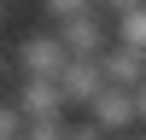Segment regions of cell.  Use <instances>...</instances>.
Wrapping results in <instances>:
<instances>
[{
	"mask_svg": "<svg viewBox=\"0 0 146 140\" xmlns=\"http://www.w3.org/2000/svg\"><path fill=\"white\" fill-rule=\"evenodd\" d=\"M135 111H140V123H146V82L135 88Z\"/></svg>",
	"mask_w": 146,
	"mask_h": 140,
	"instance_id": "12",
	"label": "cell"
},
{
	"mask_svg": "<svg viewBox=\"0 0 146 140\" xmlns=\"http://www.w3.org/2000/svg\"><path fill=\"white\" fill-rule=\"evenodd\" d=\"M117 47H129V53H146V6H129L117 12V29H111Z\"/></svg>",
	"mask_w": 146,
	"mask_h": 140,
	"instance_id": "7",
	"label": "cell"
},
{
	"mask_svg": "<svg viewBox=\"0 0 146 140\" xmlns=\"http://www.w3.org/2000/svg\"><path fill=\"white\" fill-rule=\"evenodd\" d=\"M0 140H23V111L12 99H0Z\"/></svg>",
	"mask_w": 146,
	"mask_h": 140,
	"instance_id": "8",
	"label": "cell"
},
{
	"mask_svg": "<svg viewBox=\"0 0 146 140\" xmlns=\"http://www.w3.org/2000/svg\"><path fill=\"white\" fill-rule=\"evenodd\" d=\"M64 140H111L100 123H64Z\"/></svg>",
	"mask_w": 146,
	"mask_h": 140,
	"instance_id": "10",
	"label": "cell"
},
{
	"mask_svg": "<svg viewBox=\"0 0 146 140\" xmlns=\"http://www.w3.org/2000/svg\"><path fill=\"white\" fill-rule=\"evenodd\" d=\"M41 6L53 12L58 23H64V18H76V12H94V6H100V0H41Z\"/></svg>",
	"mask_w": 146,
	"mask_h": 140,
	"instance_id": "9",
	"label": "cell"
},
{
	"mask_svg": "<svg viewBox=\"0 0 146 140\" xmlns=\"http://www.w3.org/2000/svg\"><path fill=\"white\" fill-rule=\"evenodd\" d=\"M64 64H70V53H64L58 35H23V41H18V70H23V76L58 82V70H64Z\"/></svg>",
	"mask_w": 146,
	"mask_h": 140,
	"instance_id": "2",
	"label": "cell"
},
{
	"mask_svg": "<svg viewBox=\"0 0 146 140\" xmlns=\"http://www.w3.org/2000/svg\"><path fill=\"white\" fill-rule=\"evenodd\" d=\"M12 105L23 111V123H47V117H64V111H70L64 93H58V82H47V76H23Z\"/></svg>",
	"mask_w": 146,
	"mask_h": 140,
	"instance_id": "4",
	"label": "cell"
},
{
	"mask_svg": "<svg viewBox=\"0 0 146 140\" xmlns=\"http://www.w3.org/2000/svg\"><path fill=\"white\" fill-rule=\"evenodd\" d=\"M58 41H64V53H70V58H100L105 47H111V29H105L94 12H76V18L58 23Z\"/></svg>",
	"mask_w": 146,
	"mask_h": 140,
	"instance_id": "3",
	"label": "cell"
},
{
	"mask_svg": "<svg viewBox=\"0 0 146 140\" xmlns=\"http://www.w3.org/2000/svg\"><path fill=\"white\" fill-rule=\"evenodd\" d=\"M100 6H111V12H129V6H146V0H100Z\"/></svg>",
	"mask_w": 146,
	"mask_h": 140,
	"instance_id": "11",
	"label": "cell"
},
{
	"mask_svg": "<svg viewBox=\"0 0 146 140\" xmlns=\"http://www.w3.org/2000/svg\"><path fill=\"white\" fill-rule=\"evenodd\" d=\"M88 123H100L111 140H117V134H129V128L140 123V111H135V93H129V88H111V82H105V88L88 99Z\"/></svg>",
	"mask_w": 146,
	"mask_h": 140,
	"instance_id": "1",
	"label": "cell"
},
{
	"mask_svg": "<svg viewBox=\"0 0 146 140\" xmlns=\"http://www.w3.org/2000/svg\"><path fill=\"white\" fill-rule=\"evenodd\" d=\"M105 88V70H100V58H70L64 70H58V93H64V105H82L88 111V99Z\"/></svg>",
	"mask_w": 146,
	"mask_h": 140,
	"instance_id": "5",
	"label": "cell"
},
{
	"mask_svg": "<svg viewBox=\"0 0 146 140\" xmlns=\"http://www.w3.org/2000/svg\"><path fill=\"white\" fill-rule=\"evenodd\" d=\"M0 76H6V58H0Z\"/></svg>",
	"mask_w": 146,
	"mask_h": 140,
	"instance_id": "13",
	"label": "cell"
},
{
	"mask_svg": "<svg viewBox=\"0 0 146 140\" xmlns=\"http://www.w3.org/2000/svg\"><path fill=\"white\" fill-rule=\"evenodd\" d=\"M100 70H105V82H111V88H129L135 93L140 82H146V53H129V47H105L100 53Z\"/></svg>",
	"mask_w": 146,
	"mask_h": 140,
	"instance_id": "6",
	"label": "cell"
}]
</instances>
